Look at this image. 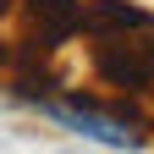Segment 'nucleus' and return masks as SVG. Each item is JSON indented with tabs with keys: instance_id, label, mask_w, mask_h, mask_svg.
Here are the masks:
<instances>
[{
	"instance_id": "f257e3e1",
	"label": "nucleus",
	"mask_w": 154,
	"mask_h": 154,
	"mask_svg": "<svg viewBox=\"0 0 154 154\" xmlns=\"http://www.w3.org/2000/svg\"><path fill=\"white\" fill-rule=\"evenodd\" d=\"M44 116H55L77 138H94L105 149H143L149 143V121L121 99L99 105V99H83V94H55V99H44Z\"/></svg>"
},
{
	"instance_id": "f03ea898",
	"label": "nucleus",
	"mask_w": 154,
	"mask_h": 154,
	"mask_svg": "<svg viewBox=\"0 0 154 154\" xmlns=\"http://www.w3.org/2000/svg\"><path fill=\"white\" fill-rule=\"evenodd\" d=\"M94 77L121 94H154V33L132 28V33H110L94 44Z\"/></svg>"
},
{
	"instance_id": "7ed1b4c3",
	"label": "nucleus",
	"mask_w": 154,
	"mask_h": 154,
	"mask_svg": "<svg viewBox=\"0 0 154 154\" xmlns=\"http://www.w3.org/2000/svg\"><path fill=\"white\" fill-rule=\"evenodd\" d=\"M22 17L33 50H61L72 33H83V0H22Z\"/></svg>"
},
{
	"instance_id": "20e7f679",
	"label": "nucleus",
	"mask_w": 154,
	"mask_h": 154,
	"mask_svg": "<svg viewBox=\"0 0 154 154\" xmlns=\"http://www.w3.org/2000/svg\"><path fill=\"white\" fill-rule=\"evenodd\" d=\"M132 28H154V17L127 6V0H88L83 6V33L110 38V33H132Z\"/></svg>"
}]
</instances>
